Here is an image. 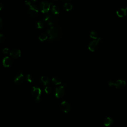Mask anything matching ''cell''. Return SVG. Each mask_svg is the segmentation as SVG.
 Returning <instances> with one entry per match:
<instances>
[{
    "label": "cell",
    "instance_id": "19",
    "mask_svg": "<svg viewBox=\"0 0 127 127\" xmlns=\"http://www.w3.org/2000/svg\"><path fill=\"white\" fill-rule=\"evenodd\" d=\"M45 24V23L44 22L43 20H40L37 23L36 26L38 28L41 29V28H43L44 27Z\"/></svg>",
    "mask_w": 127,
    "mask_h": 127
},
{
    "label": "cell",
    "instance_id": "2",
    "mask_svg": "<svg viewBox=\"0 0 127 127\" xmlns=\"http://www.w3.org/2000/svg\"><path fill=\"white\" fill-rule=\"evenodd\" d=\"M59 19V17L57 15L54 14H48L44 17L43 20L45 23V24H47L48 25L53 26L58 22Z\"/></svg>",
    "mask_w": 127,
    "mask_h": 127
},
{
    "label": "cell",
    "instance_id": "27",
    "mask_svg": "<svg viewBox=\"0 0 127 127\" xmlns=\"http://www.w3.org/2000/svg\"><path fill=\"white\" fill-rule=\"evenodd\" d=\"M3 7H4L3 4L0 2V10H1L3 8Z\"/></svg>",
    "mask_w": 127,
    "mask_h": 127
},
{
    "label": "cell",
    "instance_id": "12",
    "mask_svg": "<svg viewBox=\"0 0 127 127\" xmlns=\"http://www.w3.org/2000/svg\"><path fill=\"white\" fill-rule=\"evenodd\" d=\"M10 56L14 59H17L21 56V51L17 49H15L10 52Z\"/></svg>",
    "mask_w": 127,
    "mask_h": 127
},
{
    "label": "cell",
    "instance_id": "13",
    "mask_svg": "<svg viewBox=\"0 0 127 127\" xmlns=\"http://www.w3.org/2000/svg\"><path fill=\"white\" fill-rule=\"evenodd\" d=\"M12 63H13V62H12V59L8 56L5 57L3 60V66L6 68H8V67H10L12 65Z\"/></svg>",
    "mask_w": 127,
    "mask_h": 127
},
{
    "label": "cell",
    "instance_id": "6",
    "mask_svg": "<svg viewBox=\"0 0 127 127\" xmlns=\"http://www.w3.org/2000/svg\"><path fill=\"white\" fill-rule=\"evenodd\" d=\"M108 84L110 87H115L116 88L122 89L125 87L126 82L124 80L118 79L116 80V82L110 81Z\"/></svg>",
    "mask_w": 127,
    "mask_h": 127
},
{
    "label": "cell",
    "instance_id": "24",
    "mask_svg": "<svg viewBox=\"0 0 127 127\" xmlns=\"http://www.w3.org/2000/svg\"><path fill=\"white\" fill-rule=\"evenodd\" d=\"M5 39V37L4 36V35L0 33V42H3Z\"/></svg>",
    "mask_w": 127,
    "mask_h": 127
},
{
    "label": "cell",
    "instance_id": "5",
    "mask_svg": "<svg viewBox=\"0 0 127 127\" xmlns=\"http://www.w3.org/2000/svg\"><path fill=\"white\" fill-rule=\"evenodd\" d=\"M67 87L66 83H64L62 86L57 87L55 92V95L57 98H61L64 96L65 94V87Z\"/></svg>",
    "mask_w": 127,
    "mask_h": 127
},
{
    "label": "cell",
    "instance_id": "15",
    "mask_svg": "<svg viewBox=\"0 0 127 127\" xmlns=\"http://www.w3.org/2000/svg\"><path fill=\"white\" fill-rule=\"evenodd\" d=\"M40 80H41V83L43 84V86H47L50 82V79L48 77L45 76H42Z\"/></svg>",
    "mask_w": 127,
    "mask_h": 127
},
{
    "label": "cell",
    "instance_id": "22",
    "mask_svg": "<svg viewBox=\"0 0 127 127\" xmlns=\"http://www.w3.org/2000/svg\"><path fill=\"white\" fill-rule=\"evenodd\" d=\"M26 80L29 83L32 82V81H33V79H34L32 76H31V75H30V74H27V75H26Z\"/></svg>",
    "mask_w": 127,
    "mask_h": 127
},
{
    "label": "cell",
    "instance_id": "28",
    "mask_svg": "<svg viewBox=\"0 0 127 127\" xmlns=\"http://www.w3.org/2000/svg\"><path fill=\"white\" fill-rule=\"evenodd\" d=\"M64 1H70V0H64Z\"/></svg>",
    "mask_w": 127,
    "mask_h": 127
},
{
    "label": "cell",
    "instance_id": "10",
    "mask_svg": "<svg viewBox=\"0 0 127 127\" xmlns=\"http://www.w3.org/2000/svg\"><path fill=\"white\" fill-rule=\"evenodd\" d=\"M60 108L63 112L65 113H68L70 111L71 106V105L67 101H64L61 103Z\"/></svg>",
    "mask_w": 127,
    "mask_h": 127
},
{
    "label": "cell",
    "instance_id": "1",
    "mask_svg": "<svg viewBox=\"0 0 127 127\" xmlns=\"http://www.w3.org/2000/svg\"><path fill=\"white\" fill-rule=\"evenodd\" d=\"M49 36V40L53 41L59 39L62 36V29L58 26H51L47 31Z\"/></svg>",
    "mask_w": 127,
    "mask_h": 127
},
{
    "label": "cell",
    "instance_id": "18",
    "mask_svg": "<svg viewBox=\"0 0 127 127\" xmlns=\"http://www.w3.org/2000/svg\"><path fill=\"white\" fill-rule=\"evenodd\" d=\"M64 8L66 11H69L72 8V5L70 3H66L64 6Z\"/></svg>",
    "mask_w": 127,
    "mask_h": 127
},
{
    "label": "cell",
    "instance_id": "25",
    "mask_svg": "<svg viewBox=\"0 0 127 127\" xmlns=\"http://www.w3.org/2000/svg\"><path fill=\"white\" fill-rule=\"evenodd\" d=\"M8 52H9V49L7 48H5L3 49V52L5 54H8Z\"/></svg>",
    "mask_w": 127,
    "mask_h": 127
},
{
    "label": "cell",
    "instance_id": "11",
    "mask_svg": "<svg viewBox=\"0 0 127 127\" xmlns=\"http://www.w3.org/2000/svg\"><path fill=\"white\" fill-rule=\"evenodd\" d=\"M116 15L119 17H123L126 16L127 15V7L118 9L116 12Z\"/></svg>",
    "mask_w": 127,
    "mask_h": 127
},
{
    "label": "cell",
    "instance_id": "14",
    "mask_svg": "<svg viewBox=\"0 0 127 127\" xmlns=\"http://www.w3.org/2000/svg\"><path fill=\"white\" fill-rule=\"evenodd\" d=\"M113 123H114L113 120L111 118L108 117L105 119L104 121V125L106 127H110L112 125Z\"/></svg>",
    "mask_w": 127,
    "mask_h": 127
},
{
    "label": "cell",
    "instance_id": "9",
    "mask_svg": "<svg viewBox=\"0 0 127 127\" xmlns=\"http://www.w3.org/2000/svg\"><path fill=\"white\" fill-rule=\"evenodd\" d=\"M24 80V76L23 71H20L14 79V82L16 84L20 85L22 84Z\"/></svg>",
    "mask_w": 127,
    "mask_h": 127
},
{
    "label": "cell",
    "instance_id": "3",
    "mask_svg": "<svg viewBox=\"0 0 127 127\" xmlns=\"http://www.w3.org/2000/svg\"><path fill=\"white\" fill-rule=\"evenodd\" d=\"M25 4L29 6L28 9V13L30 16L32 17H35L37 16L38 13V9L37 7L34 5L31 4L28 1H25Z\"/></svg>",
    "mask_w": 127,
    "mask_h": 127
},
{
    "label": "cell",
    "instance_id": "8",
    "mask_svg": "<svg viewBox=\"0 0 127 127\" xmlns=\"http://www.w3.org/2000/svg\"><path fill=\"white\" fill-rule=\"evenodd\" d=\"M52 3H49L46 1L42 2L40 4V9L41 11L43 13H48L51 8Z\"/></svg>",
    "mask_w": 127,
    "mask_h": 127
},
{
    "label": "cell",
    "instance_id": "7",
    "mask_svg": "<svg viewBox=\"0 0 127 127\" xmlns=\"http://www.w3.org/2000/svg\"><path fill=\"white\" fill-rule=\"evenodd\" d=\"M31 93L32 96L34 97L35 99L37 101H39L41 98V90L38 87H34L32 88L31 90Z\"/></svg>",
    "mask_w": 127,
    "mask_h": 127
},
{
    "label": "cell",
    "instance_id": "20",
    "mask_svg": "<svg viewBox=\"0 0 127 127\" xmlns=\"http://www.w3.org/2000/svg\"><path fill=\"white\" fill-rule=\"evenodd\" d=\"M90 37L92 38V39H94V40H96L97 39H98V35L97 34V33L95 31H91L90 33Z\"/></svg>",
    "mask_w": 127,
    "mask_h": 127
},
{
    "label": "cell",
    "instance_id": "29",
    "mask_svg": "<svg viewBox=\"0 0 127 127\" xmlns=\"http://www.w3.org/2000/svg\"><path fill=\"white\" fill-rule=\"evenodd\" d=\"M33 1H36V0H33Z\"/></svg>",
    "mask_w": 127,
    "mask_h": 127
},
{
    "label": "cell",
    "instance_id": "4",
    "mask_svg": "<svg viewBox=\"0 0 127 127\" xmlns=\"http://www.w3.org/2000/svg\"><path fill=\"white\" fill-rule=\"evenodd\" d=\"M103 39L101 38H98V39L91 41L88 45V49L91 52H95L97 50L99 47V45L102 42Z\"/></svg>",
    "mask_w": 127,
    "mask_h": 127
},
{
    "label": "cell",
    "instance_id": "21",
    "mask_svg": "<svg viewBox=\"0 0 127 127\" xmlns=\"http://www.w3.org/2000/svg\"><path fill=\"white\" fill-rule=\"evenodd\" d=\"M48 38V35L47 34L45 33H41L40 35L39 36V39L41 41H43L46 40Z\"/></svg>",
    "mask_w": 127,
    "mask_h": 127
},
{
    "label": "cell",
    "instance_id": "16",
    "mask_svg": "<svg viewBox=\"0 0 127 127\" xmlns=\"http://www.w3.org/2000/svg\"><path fill=\"white\" fill-rule=\"evenodd\" d=\"M51 11H52V13H53V14L57 15L59 14V13L60 12L59 8L57 5H53L52 6V8H51Z\"/></svg>",
    "mask_w": 127,
    "mask_h": 127
},
{
    "label": "cell",
    "instance_id": "17",
    "mask_svg": "<svg viewBox=\"0 0 127 127\" xmlns=\"http://www.w3.org/2000/svg\"><path fill=\"white\" fill-rule=\"evenodd\" d=\"M52 82L55 85H60L61 84V80L59 77H54L52 78Z\"/></svg>",
    "mask_w": 127,
    "mask_h": 127
},
{
    "label": "cell",
    "instance_id": "23",
    "mask_svg": "<svg viewBox=\"0 0 127 127\" xmlns=\"http://www.w3.org/2000/svg\"><path fill=\"white\" fill-rule=\"evenodd\" d=\"M45 93H46V94H49V93H51V87H45Z\"/></svg>",
    "mask_w": 127,
    "mask_h": 127
},
{
    "label": "cell",
    "instance_id": "26",
    "mask_svg": "<svg viewBox=\"0 0 127 127\" xmlns=\"http://www.w3.org/2000/svg\"><path fill=\"white\" fill-rule=\"evenodd\" d=\"M3 25V21L2 19L0 17V29L2 28Z\"/></svg>",
    "mask_w": 127,
    "mask_h": 127
}]
</instances>
